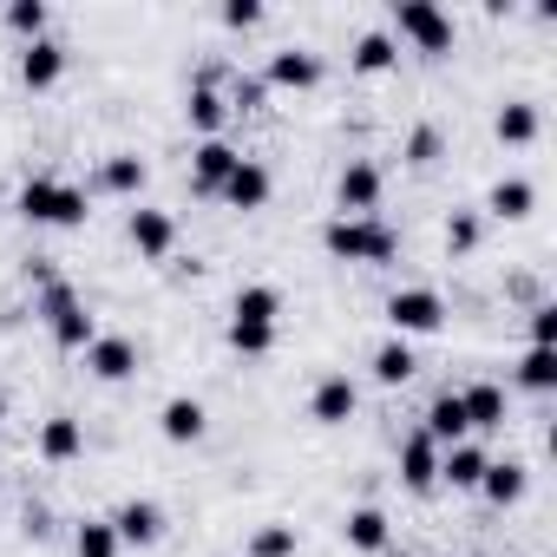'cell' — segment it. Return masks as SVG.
Instances as JSON below:
<instances>
[{
    "mask_svg": "<svg viewBox=\"0 0 557 557\" xmlns=\"http://www.w3.org/2000/svg\"><path fill=\"white\" fill-rule=\"evenodd\" d=\"M322 249L335 256V262H394L400 256V230H387L381 216H335L329 230H322Z\"/></svg>",
    "mask_w": 557,
    "mask_h": 557,
    "instance_id": "obj_1",
    "label": "cell"
},
{
    "mask_svg": "<svg viewBox=\"0 0 557 557\" xmlns=\"http://www.w3.org/2000/svg\"><path fill=\"white\" fill-rule=\"evenodd\" d=\"M21 216L27 223H53V230H73V223H86L92 216V203H86V190L79 184H66V177H27L21 184Z\"/></svg>",
    "mask_w": 557,
    "mask_h": 557,
    "instance_id": "obj_2",
    "label": "cell"
},
{
    "mask_svg": "<svg viewBox=\"0 0 557 557\" xmlns=\"http://www.w3.org/2000/svg\"><path fill=\"white\" fill-rule=\"evenodd\" d=\"M40 315L53 322V342L66 348V355H86L92 342H99V322H92V309L60 283V275H47V283H40Z\"/></svg>",
    "mask_w": 557,
    "mask_h": 557,
    "instance_id": "obj_3",
    "label": "cell"
},
{
    "mask_svg": "<svg viewBox=\"0 0 557 557\" xmlns=\"http://www.w3.org/2000/svg\"><path fill=\"white\" fill-rule=\"evenodd\" d=\"M394 27H400L420 53H433V60L453 53V21L433 8V0H400V8H394Z\"/></svg>",
    "mask_w": 557,
    "mask_h": 557,
    "instance_id": "obj_4",
    "label": "cell"
},
{
    "mask_svg": "<svg viewBox=\"0 0 557 557\" xmlns=\"http://www.w3.org/2000/svg\"><path fill=\"white\" fill-rule=\"evenodd\" d=\"M387 322L400 342L433 335V329H446V302H440V289H400V296H387Z\"/></svg>",
    "mask_w": 557,
    "mask_h": 557,
    "instance_id": "obj_5",
    "label": "cell"
},
{
    "mask_svg": "<svg viewBox=\"0 0 557 557\" xmlns=\"http://www.w3.org/2000/svg\"><path fill=\"white\" fill-rule=\"evenodd\" d=\"M335 203H342V216H374V203H381V164L355 158L342 171V184H335Z\"/></svg>",
    "mask_w": 557,
    "mask_h": 557,
    "instance_id": "obj_6",
    "label": "cell"
},
{
    "mask_svg": "<svg viewBox=\"0 0 557 557\" xmlns=\"http://www.w3.org/2000/svg\"><path fill=\"white\" fill-rule=\"evenodd\" d=\"M125 230H132V249H138L145 262H164V256L177 249V223H171V210H145V203H138Z\"/></svg>",
    "mask_w": 557,
    "mask_h": 557,
    "instance_id": "obj_7",
    "label": "cell"
},
{
    "mask_svg": "<svg viewBox=\"0 0 557 557\" xmlns=\"http://www.w3.org/2000/svg\"><path fill=\"white\" fill-rule=\"evenodd\" d=\"M269 190H275V184H269V171H262L256 158H236V171L223 177V190H216V197H223L230 210H262V203H269Z\"/></svg>",
    "mask_w": 557,
    "mask_h": 557,
    "instance_id": "obj_8",
    "label": "cell"
},
{
    "mask_svg": "<svg viewBox=\"0 0 557 557\" xmlns=\"http://www.w3.org/2000/svg\"><path fill=\"white\" fill-rule=\"evenodd\" d=\"M86 368H92L99 381H132V374H138V342H132V335H99V342L86 348Z\"/></svg>",
    "mask_w": 557,
    "mask_h": 557,
    "instance_id": "obj_9",
    "label": "cell"
},
{
    "mask_svg": "<svg viewBox=\"0 0 557 557\" xmlns=\"http://www.w3.org/2000/svg\"><path fill=\"white\" fill-rule=\"evenodd\" d=\"M262 86H296V92H309V86H322V60L309 47H283V53H269Z\"/></svg>",
    "mask_w": 557,
    "mask_h": 557,
    "instance_id": "obj_10",
    "label": "cell"
},
{
    "mask_svg": "<svg viewBox=\"0 0 557 557\" xmlns=\"http://www.w3.org/2000/svg\"><path fill=\"white\" fill-rule=\"evenodd\" d=\"M184 119H190V132H203V138H216V132H223V119H230V99L216 92V73H203V79L190 86V99H184Z\"/></svg>",
    "mask_w": 557,
    "mask_h": 557,
    "instance_id": "obj_11",
    "label": "cell"
},
{
    "mask_svg": "<svg viewBox=\"0 0 557 557\" xmlns=\"http://www.w3.org/2000/svg\"><path fill=\"white\" fill-rule=\"evenodd\" d=\"M236 158H243V151H230L223 138H203V145L190 151V184H197L203 197H216V190H223V177L236 171Z\"/></svg>",
    "mask_w": 557,
    "mask_h": 557,
    "instance_id": "obj_12",
    "label": "cell"
},
{
    "mask_svg": "<svg viewBox=\"0 0 557 557\" xmlns=\"http://www.w3.org/2000/svg\"><path fill=\"white\" fill-rule=\"evenodd\" d=\"M355 407H361V387H355L348 374H329V381L315 387V400H309V413H315L322 426H348Z\"/></svg>",
    "mask_w": 557,
    "mask_h": 557,
    "instance_id": "obj_13",
    "label": "cell"
},
{
    "mask_svg": "<svg viewBox=\"0 0 557 557\" xmlns=\"http://www.w3.org/2000/svg\"><path fill=\"white\" fill-rule=\"evenodd\" d=\"M112 531H119V544H158L164 537V511L151 498H125L112 511Z\"/></svg>",
    "mask_w": 557,
    "mask_h": 557,
    "instance_id": "obj_14",
    "label": "cell"
},
{
    "mask_svg": "<svg viewBox=\"0 0 557 557\" xmlns=\"http://www.w3.org/2000/svg\"><path fill=\"white\" fill-rule=\"evenodd\" d=\"M158 426H164V440H171V446H190V440H203L210 413H203V400L171 394V400H164V413H158Z\"/></svg>",
    "mask_w": 557,
    "mask_h": 557,
    "instance_id": "obj_15",
    "label": "cell"
},
{
    "mask_svg": "<svg viewBox=\"0 0 557 557\" xmlns=\"http://www.w3.org/2000/svg\"><path fill=\"white\" fill-rule=\"evenodd\" d=\"M479 479H485V446L459 440V446L440 453V485H453V492H479Z\"/></svg>",
    "mask_w": 557,
    "mask_h": 557,
    "instance_id": "obj_16",
    "label": "cell"
},
{
    "mask_svg": "<svg viewBox=\"0 0 557 557\" xmlns=\"http://www.w3.org/2000/svg\"><path fill=\"white\" fill-rule=\"evenodd\" d=\"M60 73H66V47H60V40H34V47L21 53V86H27V92H47Z\"/></svg>",
    "mask_w": 557,
    "mask_h": 557,
    "instance_id": "obj_17",
    "label": "cell"
},
{
    "mask_svg": "<svg viewBox=\"0 0 557 557\" xmlns=\"http://www.w3.org/2000/svg\"><path fill=\"white\" fill-rule=\"evenodd\" d=\"M400 479H407V492H433V485H440V446H433L426 433H413V440L400 446Z\"/></svg>",
    "mask_w": 557,
    "mask_h": 557,
    "instance_id": "obj_18",
    "label": "cell"
},
{
    "mask_svg": "<svg viewBox=\"0 0 557 557\" xmlns=\"http://www.w3.org/2000/svg\"><path fill=\"white\" fill-rule=\"evenodd\" d=\"M459 407H466V426H472V433H498V426H505V387H492V381L466 387Z\"/></svg>",
    "mask_w": 557,
    "mask_h": 557,
    "instance_id": "obj_19",
    "label": "cell"
},
{
    "mask_svg": "<svg viewBox=\"0 0 557 557\" xmlns=\"http://www.w3.org/2000/svg\"><path fill=\"white\" fill-rule=\"evenodd\" d=\"M420 433H426L440 453H446V446H459V440L472 433V426H466V407H459V394H440V400L426 407V426H420Z\"/></svg>",
    "mask_w": 557,
    "mask_h": 557,
    "instance_id": "obj_20",
    "label": "cell"
},
{
    "mask_svg": "<svg viewBox=\"0 0 557 557\" xmlns=\"http://www.w3.org/2000/svg\"><path fill=\"white\" fill-rule=\"evenodd\" d=\"M79 453H86V426H79L73 413H53V420L40 426V459L66 466V459H79Z\"/></svg>",
    "mask_w": 557,
    "mask_h": 557,
    "instance_id": "obj_21",
    "label": "cell"
},
{
    "mask_svg": "<svg viewBox=\"0 0 557 557\" xmlns=\"http://www.w3.org/2000/svg\"><path fill=\"white\" fill-rule=\"evenodd\" d=\"M275 315H283V289H269V283H249V289H236V302H230V322L275 329Z\"/></svg>",
    "mask_w": 557,
    "mask_h": 557,
    "instance_id": "obj_22",
    "label": "cell"
},
{
    "mask_svg": "<svg viewBox=\"0 0 557 557\" xmlns=\"http://www.w3.org/2000/svg\"><path fill=\"white\" fill-rule=\"evenodd\" d=\"M524 485H531V472H524L518 459H485V479H479V492H485L492 505H518V498H524Z\"/></svg>",
    "mask_w": 557,
    "mask_h": 557,
    "instance_id": "obj_23",
    "label": "cell"
},
{
    "mask_svg": "<svg viewBox=\"0 0 557 557\" xmlns=\"http://www.w3.org/2000/svg\"><path fill=\"white\" fill-rule=\"evenodd\" d=\"M99 177H106V190H119V197H138V190L151 184V164H145L138 151H112Z\"/></svg>",
    "mask_w": 557,
    "mask_h": 557,
    "instance_id": "obj_24",
    "label": "cell"
},
{
    "mask_svg": "<svg viewBox=\"0 0 557 557\" xmlns=\"http://www.w3.org/2000/svg\"><path fill=\"white\" fill-rule=\"evenodd\" d=\"M531 203H537V190H531L524 177H498V184H492V197H485V210H492V216H505V223L531 216Z\"/></svg>",
    "mask_w": 557,
    "mask_h": 557,
    "instance_id": "obj_25",
    "label": "cell"
},
{
    "mask_svg": "<svg viewBox=\"0 0 557 557\" xmlns=\"http://www.w3.org/2000/svg\"><path fill=\"white\" fill-rule=\"evenodd\" d=\"M413 368H420V361H413V348H407L400 335L374 348V381H381V387H407V381H413Z\"/></svg>",
    "mask_w": 557,
    "mask_h": 557,
    "instance_id": "obj_26",
    "label": "cell"
},
{
    "mask_svg": "<svg viewBox=\"0 0 557 557\" xmlns=\"http://www.w3.org/2000/svg\"><path fill=\"white\" fill-rule=\"evenodd\" d=\"M342 531H348V544H355V550H368V557H374V550H387V511H374V505L348 511V524H342Z\"/></svg>",
    "mask_w": 557,
    "mask_h": 557,
    "instance_id": "obj_27",
    "label": "cell"
},
{
    "mask_svg": "<svg viewBox=\"0 0 557 557\" xmlns=\"http://www.w3.org/2000/svg\"><path fill=\"white\" fill-rule=\"evenodd\" d=\"M400 60V40L394 34H361L355 40V73H387Z\"/></svg>",
    "mask_w": 557,
    "mask_h": 557,
    "instance_id": "obj_28",
    "label": "cell"
},
{
    "mask_svg": "<svg viewBox=\"0 0 557 557\" xmlns=\"http://www.w3.org/2000/svg\"><path fill=\"white\" fill-rule=\"evenodd\" d=\"M531 138H537V106H524V99L498 106V145H531Z\"/></svg>",
    "mask_w": 557,
    "mask_h": 557,
    "instance_id": "obj_29",
    "label": "cell"
},
{
    "mask_svg": "<svg viewBox=\"0 0 557 557\" xmlns=\"http://www.w3.org/2000/svg\"><path fill=\"white\" fill-rule=\"evenodd\" d=\"M73 550H79V557H119L125 544H119V531H112V518H86V524L73 531Z\"/></svg>",
    "mask_w": 557,
    "mask_h": 557,
    "instance_id": "obj_30",
    "label": "cell"
},
{
    "mask_svg": "<svg viewBox=\"0 0 557 557\" xmlns=\"http://www.w3.org/2000/svg\"><path fill=\"white\" fill-rule=\"evenodd\" d=\"M518 387L550 394V387H557V348H531V355L518 361Z\"/></svg>",
    "mask_w": 557,
    "mask_h": 557,
    "instance_id": "obj_31",
    "label": "cell"
},
{
    "mask_svg": "<svg viewBox=\"0 0 557 557\" xmlns=\"http://www.w3.org/2000/svg\"><path fill=\"white\" fill-rule=\"evenodd\" d=\"M8 27L34 47V40H47V0H14L8 8Z\"/></svg>",
    "mask_w": 557,
    "mask_h": 557,
    "instance_id": "obj_32",
    "label": "cell"
},
{
    "mask_svg": "<svg viewBox=\"0 0 557 557\" xmlns=\"http://www.w3.org/2000/svg\"><path fill=\"white\" fill-rule=\"evenodd\" d=\"M249 557H296V524H262L249 537Z\"/></svg>",
    "mask_w": 557,
    "mask_h": 557,
    "instance_id": "obj_33",
    "label": "cell"
},
{
    "mask_svg": "<svg viewBox=\"0 0 557 557\" xmlns=\"http://www.w3.org/2000/svg\"><path fill=\"white\" fill-rule=\"evenodd\" d=\"M446 151V132L440 125H413V138H407V164H433Z\"/></svg>",
    "mask_w": 557,
    "mask_h": 557,
    "instance_id": "obj_34",
    "label": "cell"
},
{
    "mask_svg": "<svg viewBox=\"0 0 557 557\" xmlns=\"http://www.w3.org/2000/svg\"><path fill=\"white\" fill-rule=\"evenodd\" d=\"M230 348H236V355H269V348H275V329H256V322H230Z\"/></svg>",
    "mask_w": 557,
    "mask_h": 557,
    "instance_id": "obj_35",
    "label": "cell"
},
{
    "mask_svg": "<svg viewBox=\"0 0 557 557\" xmlns=\"http://www.w3.org/2000/svg\"><path fill=\"white\" fill-rule=\"evenodd\" d=\"M446 249H453V256H466V249H479V216H472V210H459V216L446 223Z\"/></svg>",
    "mask_w": 557,
    "mask_h": 557,
    "instance_id": "obj_36",
    "label": "cell"
},
{
    "mask_svg": "<svg viewBox=\"0 0 557 557\" xmlns=\"http://www.w3.org/2000/svg\"><path fill=\"white\" fill-rule=\"evenodd\" d=\"M531 348H557V302L531 309Z\"/></svg>",
    "mask_w": 557,
    "mask_h": 557,
    "instance_id": "obj_37",
    "label": "cell"
},
{
    "mask_svg": "<svg viewBox=\"0 0 557 557\" xmlns=\"http://www.w3.org/2000/svg\"><path fill=\"white\" fill-rule=\"evenodd\" d=\"M256 21H262L256 0H223V27H236V34H243V27H256Z\"/></svg>",
    "mask_w": 557,
    "mask_h": 557,
    "instance_id": "obj_38",
    "label": "cell"
},
{
    "mask_svg": "<svg viewBox=\"0 0 557 557\" xmlns=\"http://www.w3.org/2000/svg\"><path fill=\"white\" fill-rule=\"evenodd\" d=\"M262 92H269L262 79H236V99H230V106H262Z\"/></svg>",
    "mask_w": 557,
    "mask_h": 557,
    "instance_id": "obj_39",
    "label": "cell"
},
{
    "mask_svg": "<svg viewBox=\"0 0 557 557\" xmlns=\"http://www.w3.org/2000/svg\"><path fill=\"white\" fill-rule=\"evenodd\" d=\"M0 420H8V394H0Z\"/></svg>",
    "mask_w": 557,
    "mask_h": 557,
    "instance_id": "obj_40",
    "label": "cell"
},
{
    "mask_svg": "<svg viewBox=\"0 0 557 557\" xmlns=\"http://www.w3.org/2000/svg\"><path fill=\"white\" fill-rule=\"evenodd\" d=\"M472 557H485V550H472Z\"/></svg>",
    "mask_w": 557,
    "mask_h": 557,
    "instance_id": "obj_41",
    "label": "cell"
}]
</instances>
